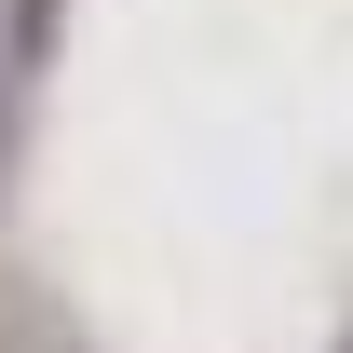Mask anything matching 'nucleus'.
<instances>
[{
  "label": "nucleus",
  "instance_id": "1",
  "mask_svg": "<svg viewBox=\"0 0 353 353\" xmlns=\"http://www.w3.org/2000/svg\"><path fill=\"white\" fill-rule=\"evenodd\" d=\"M340 353H353V340H340Z\"/></svg>",
  "mask_w": 353,
  "mask_h": 353
}]
</instances>
